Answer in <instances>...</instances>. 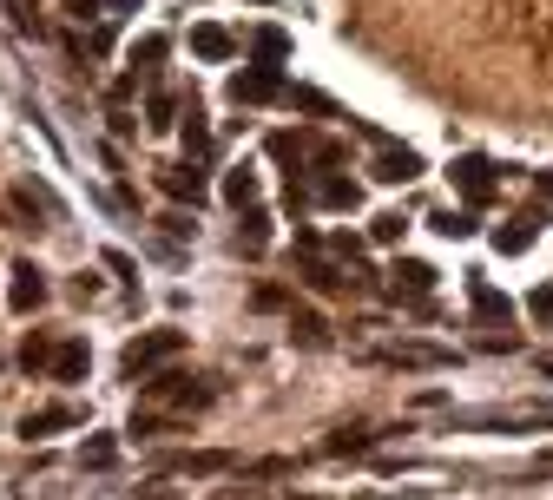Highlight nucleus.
Instances as JSON below:
<instances>
[{
  "label": "nucleus",
  "mask_w": 553,
  "mask_h": 500,
  "mask_svg": "<svg viewBox=\"0 0 553 500\" xmlns=\"http://www.w3.org/2000/svg\"><path fill=\"white\" fill-rule=\"evenodd\" d=\"M7 303H14L20 316H33L40 303H47V270L33 264V257H20V264H14V283H7Z\"/></svg>",
  "instance_id": "obj_4"
},
{
  "label": "nucleus",
  "mask_w": 553,
  "mask_h": 500,
  "mask_svg": "<svg viewBox=\"0 0 553 500\" xmlns=\"http://www.w3.org/2000/svg\"><path fill=\"white\" fill-rule=\"evenodd\" d=\"M185 152H211V132H205V119H198V106H191V119H185Z\"/></svg>",
  "instance_id": "obj_28"
},
{
  "label": "nucleus",
  "mask_w": 553,
  "mask_h": 500,
  "mask_svg": "<svg viewBox=\"0 0 553 500\" xmlns=\"http://www.w3.org/2000/svg\"><path fill=\"white\" fill-rule=\"evenodd\" d=\"M158 224H165V237H191V231H198V224H191L185 211H172V218H158Z\"/></svg>",
  "instance_id": "obj_34"
},
{
  "label": "nucleus",
  "mask_w": 553,
  "mask_h": 500,
  "mask_svg": "<svg viewBox=\"0 0 553 500\" xmlns=\"http://www.w3.org/2000/svg\"><path fill=\"white\" fill-rule=\"evenodd\" d=\"M158 191H165V198H178V204H191V211H198V204H205V172H198V165H165V172H158Z\"/></svg>",
  "instance_id": "obj_6"
},
{
  "label": "nucleus",
  "mask_w": 553,
  "mask_h": 500,
  "mask_svg": "<svg viewBox=\"0 0 553 500\" xmlns=\"http://www.w3.org/2000/svg\"><path fill=\"white\" fill-rule=\"evenodd\" d=\"M231 99L237 106H264V99H284V86H277L270 66H244V73H231Z\"/></svg>",
  "instance_id": "obj_5"
},
{
  "label": "nucleus",
  "mask_w": 553,
  "mask_h": 500,
  "mask_svg": "<svg viewBox=\"0 0 553 500\" xmlns=\"http://www.w3.org/2000/svg\"><path fill=\"white\" fill-rule=\"evenodd\" d=\"M284 106L290 112H316V119H349L330 93H316V86H284Z\"/></svg>",
  "instance_id": "obj_12"
},
{
  "label": "nucleus",
  "mask_w": 553,
  "mask_h": 500,
  "mask_svg": "<svg viewBox=\"0 0 553 500\" xmlns=\"http://www.w3.org/2000/svg\"><path fill=\"white\" fill-rule=\"evenodd\" d=\"M251 53H257V66H270V73H277V66L290 60V33H284V27H257Z\"/></svg>",
  "instance_id": "obj_13"
},
{
  "label": "nucleus",
  "mask_w": 553,
  "mask_h": 500,
  "mask_svg": "<svg viewBox=\"0 0 553 500\" xmlns=\"http://www.w3.org/2000/svg\"><path fill=\"white\" fill-rule=\"evenodd\" d=\"M389 362H395V369H442L448 349H422V343H409V349H389Z\"/></svg>",
  "instance_id": "obj_19"
},
{
  "label": "nucleus",
  "mask_w": 553,
  "mask_h": 500,
  "mask_svg": "<svg viewBox=\"0 0 553 500\" xmlns=\"http://www.w3.org/2000/svg\"><path fill=\"white\" fill-rule=\"evenodd\" d=\"M402 231H409V224L395 218V211H389V218H376V224H369V237H376V244H395V237H402Z\"/></svg>",
  "instance_id": "obj_30"
},
{
  "label": "nucleus",
  "mask_w": 553,
  "mask_h": 500,
  "mask_svg": "<svg viewBox=\"0 0 553 500\" xmlns=\"http://www.w3.org/2000/svg\"><path fill=\"white\" fill-rule=\"evenodd\" d=\"M172 112H178L172 93H152V106H145V125H152V132H165V125H172Z\"/></svg>",
  "instance_id": "obj_26"
},
{
  "label": "nucleus",
  "mask_w": 553,
  "mask_h": 500,
  "mask_svg": "<svg viewBox=\"0 0 553 500\" xmlns=\"http://www.w3.org/2000/svg\"><path fill=\"white\" fill-rule=\"evenodd\" d=\"M389 277H395V297H428L435 290V264H422V257H402Z\"/></svg>",
  "instance_id": "obj_9"
},
{
  "label": "nucleus",
  "mask_w": 553,
  "mask_h": 500,
  "mask_svg": "<svg viewBox=\"0 0 553 500\" xmlns=\"http://www.w3.org/2000/svg\"><path fill=\"white\" fill-rule=\"evenodd\" d=\"M145 402H172V408H205L211 402V382H198V375H152L145 382Z\"/></svg>",
  "instance_id": "obj_2"
},
{
  "label": "nucleus",
  "mask_w": 553,
  "mask_h": 500,
  "mask_svg": "<svg viewBox=\"0 0 553 500\" xmlns=\"http://www.w3.org/2000/svg\"><path fill=\"white\" fill-rule=\"evenodd\" d=\"M363 441H369L363 428H336V435L323 441V448H330V454H349V448H363Z\"/></svg>",
  "instance_id": "obj_29"
},
{
  "label": "nucleus",
  "mask_w": 553,
  "mask_h": 500,
  "mask_svg": "<svg viewBox=\"0 0 553 500\" xmlns=\"http://www.w3.org/2000/svg\"><path fill=\"white\" fill-rule=\"evenodd\" d=\"M106 270H119L126 283H139V277H132V257H126V250H106Z\"/></svg>",
  "instance_id": "obj_35"
},
{
  "label": "nucleus",
  "mask_w": 553,
  "mask_h": 500,
  "mask_svg": "<svg viewBox=\"0 0 553 500\" xmlns=\"http://www.w3.org/2000/svg\"><path fill=\"white\" fill-rule=\"evenodd\" d=\"M316 204H323V211H356V204H363V185H356V178H316Z\"/></svg>",
  "instance_id": "obj_11"
},
{
  "label": "nucleus",
  "mask_w": 553,
  "mask_h": 500,
  "mask_svg": "<svg viewBox=\"0 0 553 500\" xmlns=\"http://www.w3.org/2000/svg\"><path fill=\"white\" fill-rule=\"evenodd\" d=\"M290 343H303V349H323V343H330V323H323L316 310H297V316H290Z\"/></svg>",
  "instance_id": "obj_17"
},
{
  "label": "nucleus",
  "mask_w": 553,
  "mask_h": 500,
  "mask_svg": "<svg viewBox=\"0 0 553 500\" xmlns=\"http://www.w3.org/2000/svg\"><path fill=\"white\" fill-rule=\"evenodd\" d=\"M165 53H172V40H165V33H145V40H132V66H158Z\"/></svg>",
  "instance_id": "obj_21"
},
{
  "label": "nucleus",
  "mask_w": 553,
  "mask_h": 500,
  "mask_svg": "<svg viewBox=\"0 0 553 500\" xmlns=\"http://www.w3.org/2000/svg\"><path fill=\"white\" fill-rule=\"evenodd\" d=\"M270 152H277V158H303V139H297V132H270Z\"/></svg>",
  "instance_id": "obj_31"
},
{
  "label": "nucleus",
  "mask_w": 553,
  "mask_h": 500,
  "mask_svg": "<svg viewBox=\"0 0 553 500\" xmlns=\"http://www.w3.org/2000/svg\"><path fill=\"white\" fill-rule=\"evenodd\" d=\"M257 7H270V0H257Z\"/></svg>",
  "instance_id": "obj_40"
},
{
  "label": "nucleus",
  "mask_w": 553,
  "mask_h": 500,
  "mask_svg": "<svg viewBox=\"0 0 553 500\" xmlns=\"http://www.w3.org/2000/svg\"><path fill=\"white\" fill-rule=\"evenodd\" d=\"M79 461H86V468H112V461H119V441H112V435H93Z\"/></svg>",
  "instance_id": "obj_24"
},
{
  "label": "nucleus",
  "mask_w": 553,
  "mask_h": 500,
  "mask_svg": "<svg viewBox=\"0 0 553 500\" xmlns=\"http://www.w3.org/2000/svg\"><path fill=\"white\" fill-rule=\"evenodd\" d=\"M231 47H237V40L224 27H191V53H198V60L218 66V60H231Z\"/></svg>",
  "instance_id": "obj_14"
},
{
  "label": "nucleus",
  "mask_w": 553,
  "mask_h": 500,
  "mask_svg": "<svg viewBox=\"0 0 553 500\" xmlns=\"http://www.w3.org/2000/svg\"><path fill=\"white\" fill-rule=\"evenodd\" d=\"M468 303H474V316H488V323H514V303H507L501 290H494V283L481 277V270L468 277Z\"/></svg>",
  "instance_id": "obj_7"
},
{
  "label": "nucleus",
  "mask_w": 553,
  "mask_h": 500,
  "mask_svg": "<svg viewBox=\"0 0 553 500\" xmlns=\"http://www.w3.org/2000/svg\"><path fill=\"white\" fill-rule=\"evenodd\" d=\"M428 224H435L442 237H474V211H435Z\"/></svg>",
  "instance_id": "obj_23"
},
{
  "label": "nucleus",
  "mask_w": 553,
  "mask_h": 500,
  "mask_svg": "<svg viewBox=\"0 0 553 500\" xmlns=\"http://www.w3.org/2000/svg\"><path fill=\"white\" fill-rule=\"evenodd\" d=\"M540 237V211H527V218H507V224H494V250L501 257H521L527 244Z\"/></svg>",
  "instance_id": "obj_8"
},
{
  "label": "nucleus",
  "mask_w": 553,
  "mask_h": 500,
  "mask_svg": "<svg viewBox=\"0 0 553 500\" xmlns=\"http://www.w3.org/2000/svg\"><path fill=\"white\" fill-rule=\"evenodd\" d=\"M264 237H270V211H244V224H237V244H251V250H264Z\"/></svg>",
  "instance_id": "obj_20"
},
{
  "label": "nucleus",
  "mask_w": 553,
  "mask_h": 500,
  "mask_svg": "<svg viewBox=\"0 0 553 500\" xmlns=\"http://www.w3.org/2000/svg\"><path fill=\"white\" fill-rule=\"evenodd\" d=\"M73 422H79L73 408H40V415H27V422H20V435L40 441V435H60V428H73Z\"/></svg>",
  "instance_id": "obj_16"
},
{
  "label": "nucleus",
  "mask_w": 553,
  "mask_h": 500,
  "mask_svg": "<svg viewBox=\"0 0 553 500\" xmlns=\"http://www.w3.org/2000/svg\"><path fill=\"white\" fill-rule=\"evenodd\" d=\"M231 454H178V474H224Z\"/></svg>",
  "instance_id": "obj_22"
},
{
  "label": "nucleus",
  "mask_w": 553,
  "mask_h": 500,
  "mask_svg": "<svg viewBox=\"0 0 553 500\" xmlns=\"http://www.w3.org/2000/svg\"><path fill=\"white\" fill-rule=\"evenodd\" d=\"M106 7H112V14H126V7H139V0H106Z\"/></svg>",
  "instance_id": "obj_38"
},
{
  "label": "nucleus",
  "mask_w": 553,
  "mask_h": 500,
  "mask_svg": "<svg viewBox=\"0 0 553 500\" xmlns=\"http://www.w3.org/2000/svg\"><path fill=\"white\" fill-rule=\"evenodd\" d=\"M257 191H264V185H257V172H251V165H237V172H224V198H231L237 211H251V204H257Z\"/></svg>",
  "instance_id": "obj_18"
},
{
  "label": "nucleus",
  "mask_w": 553,
  "mask_h": 500,
  "mask_svg": "<svg viewBox=\"0 0 553 500\" xmlns=\"http://www.w3.org/2000/svg\"><path fill=\"white\" fill-rule=\"evenodd\" d=\"M20 362H27V375L33 369H53V343H47V336H27V343H20Z\"/></svg>",
  "instance_id": "obj_25"
},
{
  "label": "nucleus",
  "mask_w": 553,
  "mask_h": 500,
  "mask_svg": "<svg viewBox=\"0 0 553 500\" xmlns=\"http://www.w3.org/2000/svg\"><path fill=\"white\" fill-rule=\"evenodd\" d=\"M540 375H547V382H553V356H540Z\"/></svg>",
  "instance_id": "obj_39"
},
{
  "label": "nucleus",
  "mask_w": 553,
  "mask_h": 500,
  "mask_svg": "<svg viewBox=\"0 0 553 500\" xmlns=\"http://www.w3.org/2000/svg\"><path fill=\"white\" fill-rule=\"evenodd\" d=\"M251 303H257V310H284L290 297H284V290H277V283H257V297H251Z\"/></svg>",
  "instance_id": "obj_33"
},
{
  "label": "nucleus",
  "mask_w": 553,
  "mask_h": 500,
  "mask_svg": "<svg viewBox=\"0 0 553 500\" xmlns=\"http://www.w3.org/2000/svg\"><path fill=\"white\" fill-rule=\"evenodd\" d=\"M86 362H93V349H86V343H60V349H53V382H79Z\"/></svg>",
  "instance_id": "obj_15"
},
{
  "label": "nucleus",
  "mask_w": 553,
  "mask_h": 500,
  "mask_svg": "<svg viewBox=\"0 0 553 500\" xmlns=\"http://www.w3.org/2000/svg\"><path fill=\"white\" fill-rule=\"evenodd\" d=\"M527 310H534V316H540V323H553V283H540L534 297H527Z\"/></svg>",
  "instance_id": "obj_32"
},
{
  "label": "nucleus",
  "mask_w": 553,
  "mask_h": 500,
  "mask_svg": "<svg viewBox=\"0 0 553 500\" xmlns=\"http://www.w3.org/2000/svg\"><path fill=\"white\" fill-rule=\"evenodd\" d=\"M99 7H106V0H66V14H73V20H93Z\"/></svg>",
  "instance_id": "obj_36"
},
{
  "label": "nucleus",
  "mask_w": 553,
  "mask_h": 500,
  "mask_svg": "<svg viewBox=\"0 0 553 500\" xmlns=\"http://www.w3.org/2000/svg\"><path fill=\"white\" fill-rule=\"evenodd\" d=\"M540 198H547V204H553V172H540Z\"/></svg>",
  "instance_id": "obj_37"
},
{
  "label": "nucleus",
  "mask_w": 553,
  "mask_h": 500,
  "mask_svg": "<svg viewBox=\"0 0 553 500\" xmlns=\"http://www.w3.org/2000/svg\"><path fill=\"white\" fill-rule=\"evenodd\" d=\"M448 178H455V191L468 198V211H474V204H488V198H494V165H488L481 152H461L455 165H448Z\"/></svg>",
  "instance_id": "obj_3"
},
{
  "label": "nucleus",
  "mask_w": 553,
  "mask_h": 500,
  "mask_svg": "<svg viewBox=\"0 0 553 500\" xmlns=\"http://www.w3.org/2000/svg\"><path fill=\"white\" fill-rule=\"evenodd\" d=\"M376 178H382V185H409V178H422V158H415V152H402V145H382Z\"/></svg>",
  "instance_id": "obj_10"
},
{
  "label": "nucleus",
  "mask_w": 553,
  "mask_h": 500,
  "mask_svg": "<svg viewBox=\"0 0 553 500\" xmlns=\"http://www.w3.org/2000/svg\"><path fill=\"white\" fill-rule=\"evenodd\" d=\"M303 283H310V290H323V297H330V290H343V277H336L330 264H303Z\"/></svg>",
  "instance_id": "obj_27"
},
{
  "label": "nucleus",
  "mask_w": 553,
  "mask_h": 500,
  "mask_svg": "<svg viewBox=\"0 0 553 500\" xmlns=\"http://www.w3.org/2000/svg\"><path fill=\"white\" fill-rule=\"evenodd\" d=\"M178 349H185V329H145V336H132V343H126L119 369H126V375H152L158 362H172Z\"/></svg>",
  "instance_id": "obj_1"
}]
</instances>
